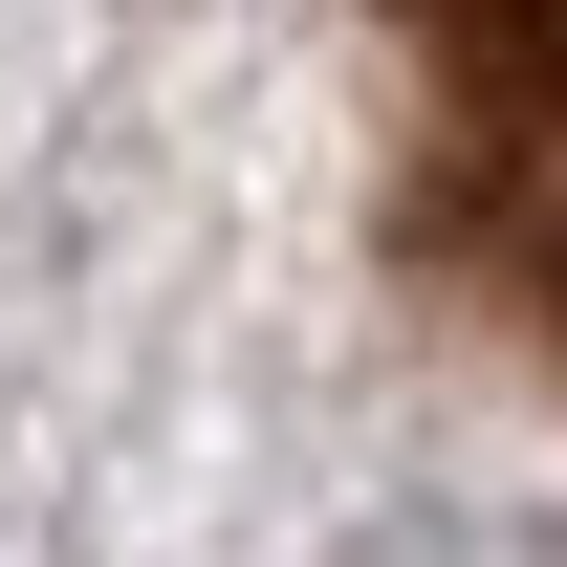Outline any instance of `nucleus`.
<instances>
[{
	"mask_svg": "<svg viewBox=\"0 0 567 567\" xmlns=\"http://www.w3.org/2000/svg\"><path fill=\"white\" fill-rule=\"evenodd\" d=\"M393 22V240L502 350L567 371V0H371Z\"/></svg>",
	"mask_w": 567,
	"mask_h": 567,
	"instance_id": "obj_1",
	"label": "nucleus"
}]
</instances>
